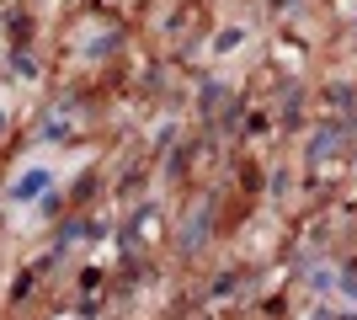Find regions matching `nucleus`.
Masks as SVG:
<instances>
[{
  "mask_svg": "<svg viewBox=\"0 0 357 320\" xmlns=\"http://www.w3.org/2000/svg\"><path fill=\"white\" fill-rule=\"evenodd\" d=\"M43 187H48V171H27V176L11 187V198H16V203H27V198H38Z\"/></svg>",
  "mask_w": 357,
  "mask_h": 320,
  "instance_id": "obj_1",
  "label": "nucleus"
}]
</instances>
